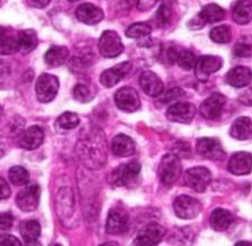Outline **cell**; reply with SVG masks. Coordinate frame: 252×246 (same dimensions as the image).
<instances>
[{
  "mask_svg": "<svg viewBox=\"0 0 252 246\" xmlns=\"http://www.w3.org/2000/svg\"><path fill=\"white\" fill-rule=\"evenodd\" d=\"M104 136L103 133L94 132L89 133L83 141H80L78 150L81 159L88 167L95 168L104 164L105 160V148H104Z\"/></svg>",
  "mask_w": 252,
  "mask_h": 246,
  "instance_id": "1",
  "label": "cell"
},
{
  "mask_svg": "<svg viewBox=\"0 0 252 246\" xmlns=\"http://www.w3.org/2000/svg\"><path fill=\"white\" fill-rule=\"evenodd\" d=\"M181 161L175 153H167L162 157L159 164V178L164 186L172 187L181 177Z\"/></svg>",
  "mask_w": 252,
  "mask_h": 246,
  "instance_id": "2",
  "label": "cell"
},
{
  "mask_svg": "<svg viewBox=\"0 0 252 246\" xmlns=\"http://www.w3.org/2000/svg\"><path fill=\"white\" fill-rule=\"evenodd\" d=\"M60 87L59 79L55 75L44 73L36 81L35 91L37 100L42 103H48L55 99Z\"/></svg>",
  "mask_w": 252,
  "mask_h": 246,
  "instance_id": "3",
  "label": "cell"
},
{
  "mask_svg": "<svg viewBox=\"0 0 252 246\" xmlns=\"http://www.w3.org/2000/svg\"><path fill=\"white\" fill-rule=\"evenodd\" d=\"M97 47H99L100 54L107 58L118 57L124 52V44L121 42L120 36L115 30L103 31L99 39Z\"/></svg>",
  "mask_w": 252,
  "mask_h": 246,
  "instance_id": "4",
  "label": "cell"
},
{
  "mask_svg": "<svg viewBox=\"0 0 252 246\" xmlns=\"http://www.w3.org/2000/svg\"><path fill=\"white\" fill-rule=\"evenodd\" d=\"M141 166L138 161H131L129 164H121L118 168H116L110 173L109 177V181L112 184L113 186L117 187H123L127 186L132 180L137 178V176L139 175Z\"/></svg>",
  "mask_w": 252,
  "mask_h": 246,
  "instance_id": "5",
  "label": "cell"
},
{
  "mask_svg": "<svg viewBox=\"0 0 252 246\" xmlns=\"http://www.w3.org/2000/svg\"><path fill=\"white\" fill-rule=\"evenodd\" d=\"M173 206L176 216L182 219H193L202 212L201 201L188 195L178 196Z\"/></svg>",
  "mask_w": 252,
  "mask_h": 246,
  "instance_id": "6",
  "label": "cell"
},
{
  "mask_svg": "<svg viewBox=\"0 0 252 246\" xmlns=\"http://www.w3.org/2000/svg\"><path fill=\"white\" fill-rule=\"evenodd\" d=\"M212 179L210 170L204 167H194L185 172L184 180L189 188L196 192H204Z\"/></svg>",
  "mask_w": 252,
  "mask_h": 246,
  "instance_id": "7",
  "label": "cell"
},
{
  "mask_svg": "<svg viewBox=\"0 0 252 246\" xmlns=\"http://www.w3.org/2000/svg\"><path fill=\"white\" fill-rule=\"evenodd\" d=\"M117 107L125 112H136L140 109V99L138 92L133 87L125 86L118 90L115 94Z\"/></svg>",
  "mask_w": 252,
  "mask_h": 246,
  "instance_id": "8",
  "label": "cell"
},
{
  "mask_svg": "<svg viewBox=\"0 0 252 246\" xmlns=\"http://www.w3.org/2000/svg\"><path fill=\"white\" fill-rule=\"evenodd\" d=\"M195 114H196V108L189 102L174 103L166 112V116L169 121L182 124H189Z\"/></svg>",
  "mask_w": 252,
  "mask_h": 246,
  "instance_id": "9",
  "label": "cell"
},
{
  "mask_svg": "<svg viewBox=\"0 0 252 246\" xmlns=\"http://www.w3.org/2000/svg\"><path fill=\"white\" fill-rule=\"evenodd\" d=\"M166 229L159 224L146 225L141 231L138 233L133 244L138 246H154L159 244L164 239Z\"/></svg>",
  "mask_w": 252,
  "mask_h": 246,
  "instance_id": "10",
  "label": "cell"
},
{
  "mask_svg": "<svg viewBox=\"0 0 252 246\" xmlns=\"http://www.w3.org/2000/svg\"><path fill=\"white\" fill-rule=\"evenodd\" d=\"M40 188L37 185H31L23 188L16 196V204L23 212H34L39 205Z\"/></svg>",
  "mask_w": 252,
  "mask_h": 246,
  "instance_id": "11",
  "label": "cell"
},
{
  "mask_svg": "<svg viewBox=\"0 0 252 246\" xmlns=\"http://www.w3.org/2000/svg\"><path fill=\"white\" fill-rule=\"evenodd\" d=\"M196 150L198 155L209 160H223L225 152L223 150L220 141L214 138H201L196 142Z\"/></svg>",
  "mask_w": 252,
  "mask_h": 246,
  "instance_id": "12",
  "label": "cell"
},
{
  "mask_svg": "<svg viewBox=\"0 0 252 246\" xmlns=\"http://www.w3.org/2000/svg\"><path fill=\"white\" fill-rule=\"evenodd\" d=\"M222 67V59L219 56L204 55L197 59L195 74L201 82H206L209 78Z\"/></svg>",
  "mask_w": 252,
  "mask_h": 246,
  "instance_id": "13",
  "label": "cell"
},
{
  "mask_svg": "<svg viewBox=\"0 0 252 246\" xmlns=\"http://www.w3.org/2000/svg\"><path fill=\"white\" fill-rule=\"evenodd\" d=\"M129 227V216L123 208H113L109 212L107 223H105V232L111 235L124 234Z\"/></svg>",
  "mask_w": 252,
  "mask_h": 246,
  "instance_id": "14",
  "label": "cell"
},
{
  "mask_svg": "<svg viewBox=\"0 0 252 246\" xmlns=\"http://www.w3.org/2000/svg\"><path fill=\"white\" fill-rule=\"evenodd\" d=\"M131 67L130 62H123L111 68H108L101 74L100 83L104 87H113L130 73Z\"/></svg>",
  "mask_w": 252,
  "mask_h": 246,
  "instance_id": "15",
  "label": "cell"
},
{
  "mask_svg": "<svg viewBox=\"0 0 252 246\" xmlns=\"http://www.w3.org/2000/svg\"><path fill=\"white\" fill-rule=\"evenodd\" d=\"M225 102V96L220 93H213L201 104L200 113L206 120L218 119L222 113Z\"/></svg>",
  "mask_w": 252,
  "mask_h": 246,
  "instance_id": "16",
  "label": "cell"
},
{
  "mask_svg": "<svg viewBox=\"0 0 252 246\" xmlns=\"http://www.w3.org/2000/svg\"><path fill=\"white\" fill-rule=\"evenodd\" d=\"M139 84L142 91L152 98H157L164 92V83L159 76L152 71L142 72L139 78Z\"/></svg>",
  "mask_w": 252,
  "mask_h": 246,
  "instance_id": "17",
  "label": "cell"
},
{
  "mask_svg": "<svg viewBox=\"0 0 252 246\" xmlns=\"http://www.w3.org/2000/svg\"><path fill=\"white\" fill-rule=\"evenodd\" d=\"M227 169L235 176L248 175L252 170V155L245 151L234 153L229 161Z\"/></svg>",
  "mask_w": 252,
  "mask_h": 246,
  "instance_id": "18",
  "label": "cell"
},
{
  "mask_svg": "<svg viewBox=\"0 0 252 246\" xmlns=\"http://www.w3.org/2000/svg\"><path fill=\"white\" fill-rule=\"evenodd\" d=\"M44 141V132L37 126H32L20 133L18 143L26 150H35L42 146Z\"/></svg>",
  "mask_w": 252,
  "mask_h": 246,
  "instance_id": "19",
  "label": "cell"
},
{
  "mask_svg": "<svg viewBox=\"0 0 252 246\" xmlns=\"http://www.w3.org/2000/svg\"><path fill=\"white\" fill-rule=\"evenodd\" d=\"M75 15L81 23L87 24V25H95L104 17L102 9L92 5V3H83V5L79 6L75 11Z\"/></svg>",
  "mask_w": 252,
  "mask_h": 246,
  "instance_id": "20",
  "label": "cell"
},
{
  "mask_svg": "<svg viewBox=\"0 0 252 246\" xmlns=\"http://www.w3.org/2000/svg\"><path fill=\"white\" fill-rule=\"evenodd\" d=\"M225 81L229 85L241 88L249 85L252 81V72L249 67L237 66L227 72Z\"/></svg>",
  "mask_w": 252,
  "mask_h": 246,
  "instance_id": "21",
  "label": "cell"
},
{
  "mask_svg": "<svg viewBox=\"0 0 252 246\" xmlns=\"http://www.w3.org/2000/svg\"><path fill=\"white\" fill-rule=\"evenodd\" d=\"M136 150V143L130 137L126 135H118L111 141V151L115 156L125 158L133 155Z\"/></svg>",
  "mask_w": 252,
  "mask_h": 246,
  "instance_id": "22",
  "label": "cell"
},
{
  "mask_svg": "<svg viewBox=\"0 0 252 246\" xmlns=\"http://www.w3.org/2000/svg\"><path fill=\"white\" fill-rule=\"evenodd\" d=\"M58 206L56 209L60 214V217H71L74 214V199L71 188L64 187L60 191L58 195Z\"/></svg>",
  "mask_w": 252,
  "mask_h": 246,
  "instance_id": "23",
  "label": "cell"
},
{
  "mask_svg": "<svg viewBox=\"0 0 252 246\" xmlns=\"http://www.w3.org/2000/svg\"><path fill=\"white\" fill-rule=\"evenodd\" d=\"M233 221V216L229 211L223 208L214 209L210 216V224L214 231L224 232Z\"/></svg>",
  "mask_w": 252,
  "mask_h": 246,
  "instance_id": "24",
  "label": "cell"
},
{
  "mask_svg": "<svg viewBox=\"0 0 252 246\" xmlns=\"http://www.w3.org/2000/svg\"><path fill=\"white\" fill-rule=\"evenodd\" d=\"M230 136L237 140H249L252 138V122L248 116H241L233 122Z\"/></svg>",
  "mask_w": 252,
  "mask_h": 246,
  "instance_id": "25",
  "label": "cell"
},
{
  "mask_svg": "<svg viewBox=\"0 0 252 246\" xmlns=\"http://www.w3.org/2000/svg\"><path fill=\"white\" fill-rule=\"evenodd\" d=\"M232 17L240 25H246L252 20V1L251 0H238L232 8Z\"/></svg>",
  "mask_w": 252,
  "mask_h": 246,
  "instance_id": "26",
  "label": "cell"
},
{
  "mask_svg": "<svg viewBox=\"0 0 252 246\" xmlns=\"http://www.w3.org/2000/svg\"><path fill=\"white\" fill-rule=\"evenodd\" d=\"M68 57V50L64 46L53 45L44 55V60L50 67H60L65 64Z\"/></svg>",
  "mask_w": 252,
  "mask_h": 246,
  "instance_id": "27",
  "label": "cell"
},
{
  "mask_svg": "<svg viewBox=\"0 0 252 246\" xmlns=\"http://www.w3.org/2000/svg\"><path fill=\"white\" fill-rule=\"evenodd\" d=\"M198 17L202 22L207 24H213L221 22L225 17V10L217 3H209L201 9Z\"/></svg>",
  "mask_w": 252,
  "mask_h": 246,
  "instance_id": "28",
  "label": "cell"
},
{
  "mask_svg": "<svg viewBox=\"0 0 252 246\" xmlns=\"http://www.w3.org/2000/svg\"><path fill=\"white\" fill-rule=\"evenodd\" d=\"M37 34L32 29H25L18 33V47L23 54L31 53L37 47Z\"/></svg>",
  "mask_w": 252,
  "mask_h": 246,
  "instance_id": "29",
  "label": "cell"
},
{
  "mask_svg": "<svg viewBox=\"0 0 252 246\" xmlns=\"http://www.w3.org/2000/svg\"><path fill=\"white\" fill-rule=\"evenodd\" d=\"M20 234L23 240L26 242L27 245L37 242L40 236V225L37 220H25L19 226Z\"/></svg>",
  "mask_w": 252,
  "mask_h": 246,
  "instance_id": "30",
  "label": "cell"
},
{
  "mask_svg": "<svg viewBox=\"0 0 252 246\" xmlns=\"http://www.w3.org/2000/svg\"><path fill=\"white\" fill-rule=\"evenodd\" d=\"M1 51L2 55H11L15 54L16 52L19 51L18 47V36H14L13 31L8 28L1 27Z\"/></svg>",
  "mask_w": 252,
  "mask_h": 246,
  "instance_id": "31",
  "label": "cell"
},
{
  "mask_svg": "<svg viewBox=\"0 0 252 246\" xmlns=\"http://www.w3.org/2000/svg\"><path fill=\"white\" fill-rule=\"evenodd\" d=\"M8 177H9L10 183L15 186H23L30 180V172L27 171L26 168L22 166H15L9 169Z\"/></svg>",
  "mask_w": 252,
  "mask_h": 246,
  "instance_id": "32",
  "label": "cell"
},
{
  "mask_svg": "<svg viewBox=\"0 0 252 246\" xmlns=\"http://www.w3.org/2000/svg\"><path fill=\"white\" fill-rule=\"evenodd\" d=\"M152 34V27L147 23H136L130 25L126 30V36L129 38H142Z\"/></svg>",
  "mask_w": 252,
  "mask_h": 246,
  "instance_id": "33",
  "label": "cell"
},
{
  "mask_svg": "<svg viewBox=\"0 0 252 246\" xmlns=\"http://www.w3.org/2000/svg\"><path fill=\"white\" fill-rule=\"evenodd\" d=\"M210 38L212 39L214 43L226 44L230 42L231 38H232V34H231V30L229 27L225 25H222V26L214 27L211 29Z\"/></svg>",
  "mask_w": 252,
  "mask_h": 246,
  "instance_id": "34",
  "label": "cell"
},
{
  "mask_svg": "<svg viewBox=\"0 0 252 246\" xmlns=\"http://www.w3.org/2000/svg\"><path fill=\"white\" fill-rule=\"evenodd\" d=\"M80 124V118L73 112H64L58 119V126L64 130H72Z\"/></svg>",
  "mask_w": 252,
  "mask_h": 246,
  "instance_id": "35",
  "label": "cell"
},
{
  "mask_svg": "<svg viewBox=\"0 0 252 246\" xmlns=\"http://www.w3.org/2000/svg\"><path fill=\"white\" fill-rule=\"evenodd\" d=\"M196 58H195V55L193 52H190L189 50H182L180 51V54H178V58H177V64L182 67L183 70L189 71L192 70L193 67L196 65Z\"/></svg>",
  "mask_w": 252,
  "mask_h": 246,
  "instance_id": "36",
  "label": "cell"
},
{
  "mask_svg": "<svg viewBox=\"0 0 252 246\" xmlns=\"http://www.w3.org/2000/svg\"><path fill=\"white\" fill-rule=\"evenodd\" d=\"M156 24L159 27H164L167 25L170 20V17H172V8L168 5V3L164 2L162 5L159 7L157 14H156Z\"/></svg>",
  "mask_w": 252,
  "mask_h": 246,
  "instance_id": "37",
  "label": "cell"
},
{
  "mask_svg": "<svg viewBox=\"0 0 252 246\" xmlns=\"http://www.w3.org/2000/svg\"><path fill=\"white\" fill-rule=\"evenodd\" d=\"M73 95H74V99L81 103H88L92 100V93L83 84H78L73 88Z\"/></svg>",
  "mask_w": 252,
  "mask_h": 246,
  "instance_id": "38",
  "label": "cell"
},
{
  "mask_svg": "<svg viewBox=\"0 0 252 246\" xmlns=\"http://www.w3.org/2000/svg\"><path fill=\"white\" fill-rule=\"evenodd\" d=\"M184 91L180 87H173L169 88L167 92H165V94L162 95L161 98V102L162 103H174L176 101L180 100L182 96H184Z\"/></svg>",
  "mask_w": 252,
  "mask_h": 246,
  "instance_id": "39",
  "label": "cell"
},
{
  "mask_svg": "<svg viewBox=\"0 0 252 246\" xmlns=\"http://www.w3.org/2000/svg\"><path fill=\"white\" fill-rule=\"evenodd\" d=\"M233 54L238 57H249L252 55V46L247 43H239L233 48Z\"/></svg>",
  "mask_w": 252,
  "mask_h": 246,
  "instance_id": "40",
  "label": "cell"
},
{
  "mask_svg": "<svg viewBox=\"0 0 252 246\" xmlns=\"http://www.w3.org/2000/svg\"><path fill=\"white\" fill-rule=\"evenodd\" d=\"M13 223L14 216L10 213H1V215H0V229H1V232L9 231L13 226Z\"/></svg>",
  "mask_w": 252,
  "mask_h": 246,
  "instance_id": "41",
  "label": "cell"
},
{
  "mask_svg": "<svg viewBox=\"0 0 252 246\" xmlns=\"http://www.w3.org/2000/svg\"><path fill=\"white\" fill-rule=\"evenodd\" d=\"M174 153L176 155L177 157H181V158H189L190 156V148L189 146L188 142H177L176 147L174 149Z\"/></svg>",
  "mask_w": 252,
  "mask_h": 246,
  "instance_id": "42",
  "label": "cell"
},
{
  "mask_svg": "<svg viewBox=\"0 0 252 246\" xmlns=\"http://www.w3.org/2000/svg\"><path fill=\"white\" fill-rule=\"evenodd\" d=\"M159 0H138L137 8L140 11H148L156 6Z\"/></svg>",
  "mask_w": 252,
  "mask_h": 246,
  "instance_id": "43",
  "label": "cell"
},
{
  "mask_svg": "<svg viewBox=\"0 0 252 246\" xmlns=\"http://www.w3.org/2000/svg\"><path fill=\"white\" fill-rule=\"evenodd\" d=\"M238 101L240 103L245 104V106L252 107V87H249L248 90L243 91L242 93L239 95Z\"/></svg>",
  "mask_w": 252,
  "mask_h": 246,
  "instance_id": "44",
  "label": "cell"
},
{
  "mask_svg": "<svg viewBox=\"0 0 252 246\" xmlns=\"http://www.w3.org/2000/svg\"><path fill=\"white\" fill-rule=\"evenodd\" d=\"M1 245L2 246H20V242L13 235H9V234H5V235H1Z\"/></svg>",
  "mask_w": 252,
  "mask_h": 246,
  "instance_id": "45",
  "label": "cell"
},
{
  "mask_svg": "<svg viewBox=\"0 0 252 246\" xmlns=\"http://www.w3.org/2000/svg\"><path fill=\"white\" fill-rule=\"evenodd\" d=\"M10 196V188L8 186L7 181L3 178H0V198L7 199Z\"/></svg>",
  "mask_w": 252,
  "mask_h": 246,
  "instance_id": "46",
  "label": "cell"
},
{
  "mask_svg": "<svg viewBox=\"0 0 252 246\" xmlns=\"http://www.w3.org/2000/svg\"><path fill=\"white\" fill-rule=\"evenodd\" d=\"M28 5L34 8H45L48 3L51 2V0H27Z\"/></svg>",
  "mask_w": 252,
  "mask_h": 246,
  "instance_id": "47",
  "label": "cell"
},
{
  "mask_svg": "<svg viewBox=\"0 0 252 246\" xmlns=\"http://www.w3.org/2000/svg\"><path fill=\"white\" fill-rule=\"evenodd\" d=\"M240 245H250L252 246V243H249V242H238V243H235V246H240Z\"/></svg>",
  "mask_w": 252,
  "mask_h": 246,
  "instance_id": "48",
  "label": "cell"
},
{
  "mask_svg": "<svg viewBox=\"0 0 252 246\" xmlns=\"http://www.w3.org/2000/svg\"><path fill=\"white\" fill-rule=\"evenodd\" d=\"M67 1H70V2H75V1H79V0H67Z\"/></svg>",
  "mask_w": 252,
  "mask_h": 246,
  "instance_id": "49",
  "label": "cell"
}]
</instances>
